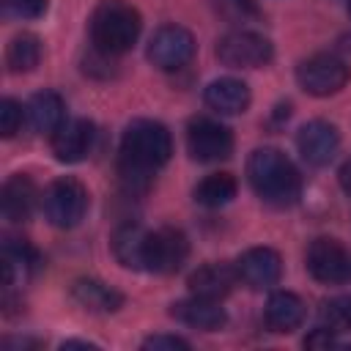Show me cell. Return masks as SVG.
<instances>
[{"instance_id":"6da1fadb","label":"cell","mask_w":351,"mask_h":351,"mask_svg":"<svg viewBox=\"0 0 351 351\" xmlns=\"http://www.w3.org/2000/svg\"><path fill=\"white\" fill-rule=\"evenodd\" d=\"M121 159V176L129 184V189H145L151 176L170 162L173 154V137L165 123L151 118H137L126 126L118 148Z\"/></svg>"},{"instance_id":"7a4b0ae2","label":"cell","mask_w":351,"mask_h":351,"mask_svg":"<svg viewBox=\"0 0 351 351\" xmlns=\"http://www.w3.org/2000/svg\"><path fill=\"white\" fill-rule=\"evenodd\" d=\"M247 181L252 192L269 206H291L302 192V176L296 165L271 145L255 148L247 159Z\"/></svg>"},{"instance_id":"3957f363","label":"cell","mask_w":351,"mask_h":351,"mask_svg":"<svg viewBox=\"0 0 351 351\" xmlns=\"http://www.w3.org/2000/svg\"><path fill=\"white\" fill-rule=\"evenodd\" d=\"M143 30L140 11L126 0H101L90 14V41L101 55L129 52Z\"/></svg>"},{"instance_id":"277c9868","label":"cell","mask_w":351,"mask_h":351,"mask_svg":"<svg viewBox=\"0 0 351 351\" xmlns=\"http://www.w3.org/2000/svg\"><path fill=\"white\" fill-rule=\"evenodd\" d=\"M41 208L55 228H74L88 211V189L77 178H58L44 189Z\"/></svg>"},{"instance_id":"5b68a950","label":"cell","mask_w":351,"mask_h":351,"mask_svg":"<svg viewBox=\"0 0 351 351\" xmlns=\"http://www.w3.org/2000/svg\"><path fill=\"white\" fill-rule=\"evenodd\" d=\"M348 80H351V69L346 66V60L329 52L310 55L296 66V82L310 96H332L343 90Z\"/></svg>"},{"instance_id":"8992f818","label":"cell","mask_w":351,"mask_h":351,"mask_svg":"<svg viewBox=\"0 0 351 351\" xmlns=\"http://www.w3.org/2000/svg\"><path fill=\"white\" fill-rule=\"evenodd\" d=\"M217 58L228 69H261L274 58V47L255 30H230L217 41Z\"/></svg>"},{"instance_id":"52a82bcc","label":"cell","mask_w":351,"mask_h":351,"mask_svg":"<svg viewBox=\"0 0 351 351\" xmlns=\"http://www.w3.org/2000/svg\"><path fill=\"white\" fill-rule=\"evenodd\" d=\"M148 60L162 71L184 69L195 55V36L181 25H162L148 41Z\"/></svg>"},{"instance_id":"ba28073f","label":"cell","mask_w":351,"mask_h":351,"mask_svg":"<svg viewBox=\"0 0 351 351\" xmlns=\"http://www.w3.org/2000/svg\"><path fill=\"white\" fill-rule=\"evenodd\" d=\"M186 151L197 162H219L233 151V132L214 118H192L186 126Z\"/></svg>"},{"instance_id":"9c48e42d","label":"cell","mask_w":351,"mask_h":351,"mask_svg":"<svg viewBox=\"0 0 351 351\" xmlns=\"http://www.w3.org/2000/svg\"><path fill=\"white\" fill-rule=\"evenodd\" d=\"M189 255V241L178 228L148 230L145 239V269L154 274H173L184 266Z\"/></svg>"},{"instance_id":"30bf717a","label":"cell","mask_w":351,"mask_h":351,"mask_svg":"<svg viewBox=\"0 0 351 351\" xmlns=\"http://www.w3.org/2000/svg\"><path fill=\"white\" fill-rule=\"evenodd\" d=\"M307 271L326 285L348 282L351 280V250L343 247L337 239H315L307 247Z\"/></svg>"},{"instance_id":"8fae6325","label":"cell","mask_w":351,"mask_h":351,"mask_svg":"<svg viewBox=\"0 0 351 351\" xmlns=\"http://www.w3.org/2000/svg\"><path fill=\"white\" fill-rule=\"evenodd\" d=\"M296 148L307 165L324 167L335 159V154L340 148V132L329 121H321V118L307 121L296 134Z\"/></svg>"},{"instance_id":"7c38bea8","label":"cell","mask_w":351,"mask_h":351,"mask_svg":"<svg viewBox=\"0 0 351 351\" xmlns=\"http://www.w3.org/2000/svg\"><path fill=\"white\" fill-rule=\"evenodd\" d=\"M236 271H239V280L255 291L261 288H271L280 282V274H282V258L277 250L271 247H250L247 252L239 255L236 261Z\"/></svg>"},{"instance_id":"4fadbf2b","label":"cell","mask_w":351,"mask_h":351,"mask_svg":"<svg viewBox=\"0 0 351 351\" xmlns=\"http://www.w3.org/2000/svg\"><path fill=\"white\" fill-rule=\"evenodd\" d=\"M93 123L85 118H66L49 137H52V154L58 162L74 165L82 162L93 148Z\"/></svg>"},{"instance_id":"5bb4252c","label":"cell","mask_w":351,"mask_h":351,"mask_svg":"<svg viewBox=\"0 0 351 351\" xmlns=\"http://www.w3.org/2000/svg\"><path fill=\"white\" fill-rule=\"evenodd\" d=\"M203 101H206L208 110H214L219 115H241V112H247V107L252 101V93H250V85L244 80L219 77V80L206 85Z\"/></svg>"},{"instance_id":"9a60e30c","label":"cell","mask_w":351,"mask_h":351,"mask_svg":"<svg viewBox=\"0 0 351 351\" xmlns=\"http://www.w3.org/2000/svg\"><path fill=\"white\" fill-rule=\"evenodd\" d=\"M239 282V271L236 263H203L189 274V293L192 296H203V299H214L222 302L233 285Z\"/></svg>"},{"instance_id":"2e32d148","label":"cell","mask_w":351,"mask_h":351,"mask_svg":"<svg viewBox=\"0 0 351 351\" xmlns=\"http://www.w3.org/2000/svg\"><path fill=\"white\" fill-rule=\"evenodd\" d=\"M170 315H173L176 321H181V324H186V326H192V329H203V332H217V329H222L225 321H228V315H225V310L219 307V302L203 299V296H192V293H189L186 299L176 302L173 310H170Z\"/></svg>"},{"instance_id":"e0dca14e","label":"cell","mask_w":351,"mask_h":351,"mask_svg":"<svg viewBox=\"0 0 351 351\" xmlns=\"http://www.w3.org/2000/svg\"><path fill=\"white\" fill-rule=\"evenodd\" d=\"M36 203H41V195H38L36 184L27 176L16 173V176H11L3 184L0 206H3V217L8 222H25V219H30Z\"/></svg>"},{"instance_id":"ac0fdd59","label":"cell","mask_w":351,"mask_h":351,"mask_svg":"<svg viewBox=\"0 0 351 351\" xmlns=\"http://www.w3.org/2000/svg\"><path fill=\"white\" fill-rule=\"evenodd\" d=\"M71 296L80 307H85L88 313H115L121 304H123V293L110 288L107 282L101 280H93V277H82L71 285Z\"/></svg>"},{"instance_id":"d6986e66","label":"cell","mask_w":351,"mask_h":351,"mask_svg":"<svg viewBox=\"0 0 351 351\" xmlns=\"http://www.w3.org/2000/svg\"><path fill=\"white\" fill-rule=\"evenodd\" d=\"M263 318L271 332H293L304 321V302L291 291H274L266 302Z\"/></svg>"},{"instance_id":"ffe728a7","label":"cell","mask_w":351,"mask_h":351,"mask_svg":"<svg viewBox=\"0 0 351 351\" xmlns=\"http://www.w3.org/2000/svg\"><path fill=\"white\" fill-rule=\"evenodd\" d=\"M27 123L38 134H52L66 121V104L55 90H38L27 101Z\"/></svg>"},{"instance_id":"44dd1931","label":"cell","mask_w":351,"mask_h":351,"mask_svg":"<svg viewBox=\"0 0 351 351\" xmlns=\"http://www.w3.org/2000/svg\"><path fill=\"white\" fill-rule=\"evenodd\" d=\"M145 239L148 230L140 225H123L112 236V255L126 269H145Z\"/></svg>"},{"instance_id":"7402d4cb","label":"cell","mask_w":351,"mask_h":351,"mask_svg":"<svg viewBox=\"0 0 351 351\" xmlns=\"http://www.w3.org/2000/svg\"><path fill=\"white\" fill-rule=\"evenodd\" d=\"M33 263H36L33 250H30L25 241L19 244V239H8V241L3 244V255H0L3 285H5V288H14V285L25 282L27 274H30V269H33Z\"/></svg>"},{"instance_id":"603a6c76","label":"cell","mask_w":351,"mask_h":351,"mask_svg":"<svg viewBox=\"0 0 351 351\" xmlns=\"http://www.w3.org/2000/svg\"><path fill=\"white\" fill-rule=\"evenodd\" d=\"M239 192V184L230 173H208L197 186H195V200L206 208H219L228 206Z\"/></svg>"},{"instance_id":"cb8c5ba5","label":"cell","mask_w":351,"mask_h":351,"mask_svg":"<svg viewBox=\"0 0 351 351\" xmlns=\"http://www.w3.org/2000/svg\"><path fill=\"white\" fill-rule=\"evenodd\" d=\"M41 60V41L38 36L33 33H19L8 41L5 47V66L8 71L14 74H25V71H33Z\"/></svg>"},{"instance_id":"d4e9b609","label":"cell","mask_w":351,"mask_h":351,"mask_svg":"<svg viewBox=\"0 0 351 351\" xmlns=\"http://www.w3.org/2000/svg\"><path fill=\"white\" fill-rule=\"evenodd\" d=\"M321 321L332 332H351V296H335L324 302Z\"/></svg>"},{"instance_id":"484cf974","label":"cell","mask_w":351,"mask_h":351,"mask_svg":"<svg viewBox=\"0 0 351 351\" xmlns=\"http://www.w3.org/2000/svg\"><path fill=\"white\" fill-rule=\"evenodd\" d=\"M25 118H27V110L16 99H3L0 101V132H3V137H14L22 129Z\"/></svg>"},{"instance_id":"4316f807","label":"cell","mask_w":351,"mask_h":351,"mask_svg":"<svg viewBox=\"0 0 351 351\" xmlns=\"http://www.w3.org/2000/svg\"><path fill=\"white\" fill-rule=\"evenodd\" d=\"M3 5L16 19H38V16H44L49 0H3Z\"/></svg>"},{"instance_id":"83f0119b","label":"cell","mask_w":351,"mask_h":351,"mask_svg":"<svg viewBox=\"0 0 351 351\" xmlns=\"http://www.w3.org/2000/svg\"><path fill=\"white\" fill-rule=\"evenodd\" d=\"M143 348H151V351H186L189 343L184 337H176V335H151L143 340Z\"/></svg>"},{"instance_id":"f1b7e54d","label":"cell","mask_w":351,"mask_h":351,"mask_svg":"<svg viewBox=\"0 0 351 351\" xmlns=\"http://www.w3.org/2000/svg\"><path fill=\"white\" fill-rule=\"evenodd\" d=\"M217 5H219V11H222L225 16H230V19H244V16L255 14L252 0H217Z\"/></svg>"},{"instance_id":"f546056e","label":"cell","mask_w":351,"mask_h":351,"mask_svg":"<svg viewBox=\"0 0 351 351\" xmlns=\"http://www.w3.org/2000/svg\"><path fill=\"white\" fill-rule=\"evenodd\" d=\"M337 178H340L343 192H346V195H351V159H346V162H343V167H340Z\"/></svg>"},{"instance_id":"4dcf8cb0","label":"cell","mask_w":351,"mask_h":351,"mask_svg":"<svg viewBox=\"0 0 351 351\" xmlns=\"http://www.w3.org/2000/svg\"><path fill=\"white\" fill-rule=\"evenodd\" d=\"M348 14H351V0H348Z\"/></svg>"}]
</instances>
